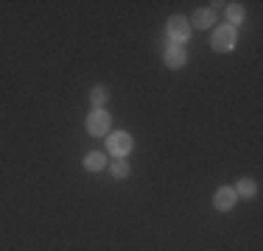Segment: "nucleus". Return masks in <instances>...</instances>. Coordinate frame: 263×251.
Listing matches in <instances>:
<instances>
[{
	"label": "nucleus",
	"mask_w": 263,
	"mask_h": 251,
	"mask_svg": "<svg viewBox=\"0 0 263 251\" xmlns=\"http://www.w3.org/2000/svg\"><path fill=\"white\" fill-rule=\"evenodd\" d=\"M235 42H238V28H233V25H227V23L210 31V48L216 50V53H233Z\"/></svg>",
	"instance_id": "obj_1"
},
{
	"label": "nucleus",
	"mask_w": 263,
	"mask_h": 251,
	"mask_svg": "<svg viewBox=\"0 0 263 251\" xmlns=\"http://www.w3.org/2000/svg\"><path fill=\"white\" fill-rule=\"evenodd\" d=\"M191 34H193V28H191V23H187L185 14H171V17H168L165 36H168L171 45H185V42L191 39Z\"/></svg>",
	"instance_id": "obj_2"
},
{
	"label": "nucleus",
	"mask_w": 263,
	"mask_h": 251,
	"mask_svg": "<svg viewBox=\"0 0 263 251\" xmlns=\"http://www.w3.org/2000/svg\"><path fill=\"white\" fill-rule=\"evenodd\" d=\"M135 148V140H132L129 131H109L106 134V151H109L115 159H126Z\"/></svg>",
	"instance_id": "obj_3"
},
{
	"label": "nucleus",
	"mask_w": 263,
	"mask_h": 251,
	"mask_svg": "<svg viewBox=\"0 0 263 251\" xmlns=\"http://www.w3.org/2000/svg\"><path fill=\"white\" fill-rule=\"evenodd\" d=\"M84 129H87L90 137H106L112 131V115L106 109H90Z\"/></svg>",
	"instance_id": "obj_4"
},
{
	"label": "nucleus",
	"mask_w": 263,
	"mask_h": 251,
	"mask_svg": "<svg viewBox=\"0 0 263 251\" xmlns=\"http://www.w3.org/2000/svg\"><path fill=\"white\" fill-rule=\"evenodd\" d=\"M162 65H165L168 70H182V67L187 65L185 45H171V42H168V48L162 50Z\"/></svg>",
	"instance_id": "obj_5"
},
{
	"label": "nucleus",
	"mask_w": 263,
	"mask_h": 251,
	"mask_svg": "<svg viewBox=\"0 0 263 251\" xmlns=\"http://www.w3.org/2000/svg\"><path fill=\"white\" fill-rule=\"evenodd\" d=\"M106 165H109V156L104 154V151H87L84 156H81V168L90 173H101L106 171Z\"/></svg>",
	"instance_id": "obj_6"
},
{
	"label": "nucleus",
	"mask_w": 263,
	"mask_h": 251,
	"mask_svg": "<svg viewBox=\"0 0 263 251\" xmlns=\"http://www.w3.org/2000/svg\"><path fill=\"white\" fill-rule=\"evenodd\" d=\"M235 201H238V196H235L233 187H218V190L213 193V206H216L218 212H230L235 206Z\"/></svg>",
	"instance_id": "obj_7"
},
{
	"label": "nucleus",
	"mask_w": 263,
	"mask_h": 251,
	"mask_svg": "<svg viewBox=\"0 0 263 251\" xmlns=\"http://www.w3.org/2000/svg\"><path fill=\"white\" fill-rule=\"evenodd\" d=\"M187 23H191V28H202V31L210 28L213 31V25H216V11L213 9H196Z\"/></svg>",
	"instance_id": "obj_8"
},
{
	"label": "nucleus",
	"mask_w": 263,
	"mask_h": 251,
	"mask_svg": "<svg viewBox=\"0 0 263 251\" xmlns=\"http://www.w3.org/2000/svg\"><path fill=\"white\" fill-rule=\"evenodd\" d=\"M90 103H92V109H106V103H109V87L106 84L90 87Z\"/></svg>",
	"instance_id": "obj_9"
},
{
	"label": "nucleus",
	"mask_w": 263,
	"mask_h": 251,
	"mask_svg": "<svg viewBox=\"0 0 263 251\" xmlns=\"http://www.w3.org/2000/svg\"><path fill=\"white\" fill-rule=\"evenodd\" d=\"M224 17H227V25L238 28V25L247 20V9H243L241 3H227L224 6Z\"/></svg>",
	"instance_id": "obj_10"
},
{
	"label": "nucleus",
	"mask_w": 263,
	"mask_h": 251,
	"mask_svg": "<svg viewBox=\"0 0 263 251\" xmlns=\"http://www.w3.org/2000/svg\"><path fill=\"white\" fill-rule=\"evenodd\" d=\"M233 190H235L238 198H252V196H258V184H255V179H247V176L235 181Z\"/></svg>",
	"instance_id": "obj_11"
},
{
	"label": "nucleus",
	"mask_w": 263,
	"mask_h": 251,
	"mask_svg": "<svg viewBox=\"0 0 263 251\" xmlns=\"http://www.w3.org/2000/svg\"><path fill=\"white\" fill-rule=\"evenodd\" d=\"M106 171L112 173V179H129L132 165H129L126 159H115V162H109V165H106Z\"/></svg>",
	"instance_id": "obj_12"
}]
</instances>
